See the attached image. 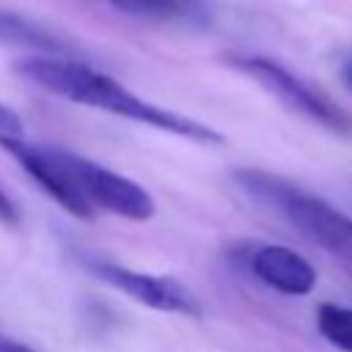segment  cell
Returning a JSON list of instances; mask_svg holds the SVG:
<instances>
[{
    "mask_svg": "<svg viewBox=\"0 0 352 352\" xmlns=\"http://www.w3.org/2000/svg\"><path fill=\"white\" fill-rule=\"evenodd\" d=\"M14 69L33 85H38L55 96H63L74 104L96 107V110L154 126L160 132L179 135L192 143H209V146L223 143V135L217 129H212L209 124L151 104V102L140 99L138 94H132L126 85H121L116 77L96 72L88 63H80V60H72L63 55H25L14 63Z\"/></svg>",
    "mask_w": 352,
    "mask_h": 352,
    "instance_id": "obj_1",
    "label": "cell"
},
{
    "mask_svg": "<svg viewBox=\"0 0 352 352\" xmlns=\"http://www.w3.org/2000/svg\"><path fill=\"white\" fill-rule=\"evenodd\" d=\"M236 182L264 204L275 206L305 239L352 264V217L349 214L338 212L333 204H327L319 195H311L294 184H286L253 168L236 170Z\"/></svg>",
    "mask_w": 352,
    "mask_h": 352,
    "instance_id": "obj_2",
    "label": "cell"
},
{
    "mask_svg": "<svg viewBox=\"0 0 352 352\" xmlns=\"http://www.w3.org/2000/svg\"><path fill=\"white\" fill-rule=\"evenodd\" d=\"M228 63L234 69L245 72L248 77H253L264 91H270L289 110H294L333 132H341V135L352 132V116L344 107H338L322 91H314L308 82H302L297 74H292L278 60L264 58V55H236V58H228Z\"/></svg>",
    "mask_w": 352,
    "mask_h": 352,
    "instance_id": "obj_3",
    "label": "cell"
},
{
    "mask_svg": "<svg viewBox=\"0 0 352 352\" xmlns=\"http://www.w3.org/2000/svg\"><path fill=\"white\" fill-rule=\"evenodd\" d=\"M60 162L69 168V173L74 176L80 192L88 198V204L94 209H104L110 214L126 217V220H148L157 212L154 198L148 195L146 187H140L138 182H132L124 173H116L99 162H91L80 154L72 151H60L55 148Z\"/></svg>",
    "mask_w": 352,
    "mask_h": 352,
    "instance_id": "obj_4",
    "label": "cell"
},
{
    "mask_svg": "<svg viewBox=\"0 0 352 352\" xmlns=\"http://www.w3.org/2000/svg\"><path fill=\"white\" fill-rule=\"evenodd\" d=\"M0 148L6 154H11L16 160V165L55 201L60 204L69 214L80 217V220H94V206L88 204V198L80 192L74 176L69 173V168L60 162L58 151L55 148H47V146H36V143H28L22 138H8V135H0Z\"/></svg>",
    "mask_w": 352,
    "mask_h": 352,
    "instance_id": "obj_5",
    "label": "cell"
},
{
    "mask_svg": "<svg viewBox=\"0 0 352 352\" xmlns=\"http://www.w3.org/2000/svg\"><path fill=\"white\" fill-rule=\"evenodd\" d=\"M85 264L99 280L124 292L135 302H143V305H148L154 311H165V314L201 316L198 300L179 280H173L168 275L138 272V270H129V267H121V264H113V261H99V258H88Z\"/></svg>",
    "mask_w": 352,
    "mask_h": 352,
    "instance_id": "obj_6",
    "label": "cell"
},
{
    "mask_svg": "<svg viewBox=\"0 0 352 352\" xmlns=\"http://www.w3.org/2000/svg\"><path fill=\"white\" fill-rule=\"evenodd\" d=\"M250 270L253 275L267 283L270 289L289 294V297H302L311 294L316 286V270L311 261H305L297 250L286 245H264L250 256Z\"/></svg>",
    "mask_w": 352,
    "mask_h": 352,
    "instance_id": "obj_7",
    "label": "cell"
},
{
    "mask_svg": "<svg viewBox=\"0 0 352 352\" xmlns=\"http://www.w3.org/2000/svg\"><path fill=\"white\" fill-rule=\"evenodd\" d=\"M0 44L25 47L36 55H63L66 52V44L58 36H52L41 25H36L19 14L3 11V8H0Z\"/></svg>",
    "mask_w": 352,
    "mask_h": 352,
    "instance_id": "obj_8",
    "label": "cell"
},
{
    "mask_svg": "<svg viewBox=\"0 0 352 352\" xmlns=\"http://www.w3.org/2000/svg\"><path fill=\"white\" fill-rule=\"evenodd\" d=\"M316 327L324 336V341H330L336 349L352 352V308L336 305V302L319 305V311H316Z\"/></svg>",
    "mask_w": 352,
    "mask_h": 352,
    "instance_id": "obj_9",
    "label": "cell"
},
{
    "mask_svg": "<svg viewBox=\"0 0 352 352\" xmlns=\"http://www.w3.org/2000/svg\"><path fill=\"white\" fill-rule=\"evenodd\" d=\"M110 6L132 16H157V19H173L187 14V8L179 0H110Z\"/></svg>",
    "mask_w": 352,
    "mask_h": 352,
    "instance_id": "obj_10",
    "label": "cell"
},
{
    "mask_svg": "<svg viewBox=\"0 0 352 352\" xmlns=\"http://www.w3.org/2000/svg\"><path fill=\"white\" fill-rule=\"evenodd\" d=\"M22 132H25V126H22V118L11 110V107H6L3 102H0V135H8V138H22Z\"/></svg>",
    "mask_w": 352,
    "mask_h": 352,
    "instance_id": "obj_11",
    "label": "cell"
},
{
    "mask_svg": "<svg viewBox=\"0 0 352 352\" xmlns=\"http://www.w3.org/2000/svg\"><path fill=\"white\" fill-rule=\"evenodd\" d=\"M0 223H3V226H16V223H19L16 204L6 195V190H3V187H0Z\"/></svg>",
    "mask_w": 352,
    "mask_h": 352,
    "instance_id": "obj_12",
    "label": "cell"
},
{
    "mask_svg": "<svg viewBox=\"0 0 352 352\" xmlns=\"http://www.w3.org/2000/svg\"><path fill=\"white\" fill-rule=\"evenodd\" d=\"M0 352H36V349H30L28 344H19L14 338H3L0 336Z\"/></svg>",
    "mask_w": 352,
    "mask_h": 352,
    "instance_id": "obj_13",
    "label": "cell"
},
{
    "mask_svg": "<svg viewBox=\"0 0 352 352\" xmlns=\"http://www.w3.org/2000/svg\"><path fill=\"white\" fill-rule=\"evenodd\" d=\"M341 80H344V85L352 91V58L344 60V66H341Z\"/></svg>",
    "mask_w": 352,
    "mask_h": 352,
    "instance_id": "obj_14",
    "label": "cell"
},
{
    "mask_svg": "<svg viewBox=\"0 0 352 352\" xmlns=\"http://www.w3.org/2000/svg\"><path fill=\"white\" fill-rule=\"evenodd\" d=\"M179 3H182V6H184V8H187V11H190V8H192V6H195V0H179Z\"/></svg>",
    "mask_w": 352,
    "mask_h": 352,
    "instance_id": "obj_15",
    "label": "cell"
}]
</instances>
